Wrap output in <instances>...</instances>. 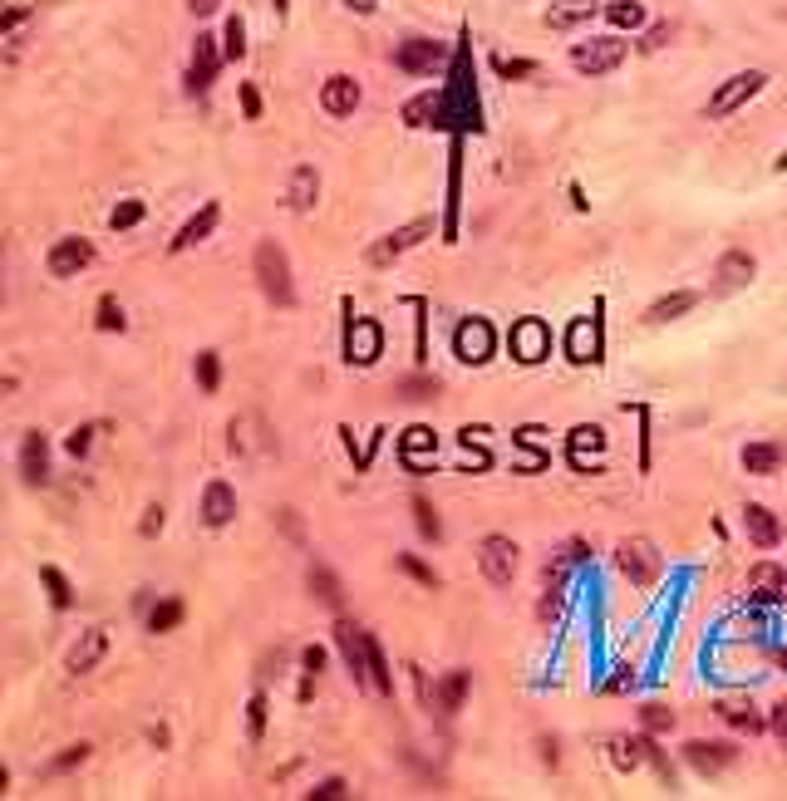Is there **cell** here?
<instances>
[{
    "mask_svg": "<svg viewBox=\"0 0 787 801\" xmlns=\"http://www.w3.org/2000/svg\"><path fill=\"white\" fill-rule=\"evenodd\" d=\"M276 526H281L291 541H301V536H305V526H301V516H296V512H281V516H276Z\"/></svg>",
    "mask_w": 787,
    "mask_h": 801,
    "instance_id": "680465c9",
    "label": "cell"
},
{
    "mask_svg": "<svg viewBox=\"0 0 787 801\" xmlns=\"http://www.w3.org/2000/svg\"><path fill=\"white\" fill-rule=\"evenodd\" d=\"M79 762H89V743H74V747H64L60 757L45 767V777H60V772H74Z\"/></svg>",
    "mask_w": 787,
    "mask_h": 801,
    "instance_id": "74e56055",
    "label": "cell"
},
{
    "mask_svg": "<svg viewBox=\"0 0 787 801\" xmlns=\"http://www.w3.org/2000/svg\"><path fill=\"white\" fill-rule=\"evenodd\" d=\"M542 762L546 767H556V762H561V747L551 743V738H542Z\"/></svg>",
    "mask_w": 787,
    "mask_h": 801,
    "instance_id": "be15d7a7",
    "label": "cell"
},
{
    "mask_svg": "<svg viewBox=\"0 0 787 801\" xmlns=\"http://www.w3.org/2000/svg\"><path fill=\"white\" fill-rule=\"evenodd\" d=\"M222 55H227V59H242L246 55V25H242V15H232V20H227V30H222Z\"/></svg>",
    "mask_w": 787,
    "mask_h": 801,
    "instance_id": "d590c367",
    "label": "cell"
},
{
    "mask_svg": "<svg viewBox=\"0 0 787 801\" xmlns=\"http://www.w3.org/2000/svg\"><path fill=\"white\" fill-rule=\"evenodd\" d=\"M684 762L699 772V777H719V772H728L733 762H738V752H733V743H684Z\"/></svg>",
    "mask_w": 787,
    "mask_h": 801,
    "instance_id": "7c38bea8",
    "label": "cell"
},
{
    "mask_svg": "<svg viewBox=\"0 0 787 801\" xmlns=\"http://www.w3.org/2000/svg\"><path fill=\"white\" fill-rule=\"evenodd\" d=\"M468 669H453L448 679H443V688H438V718H453L458 708H463V698H468Z\"/></svg>",
    "mask_w": 787,
    "mask_h": 801,
    "instance_id": "f546056e",
    "label": "cell"
},
{
    "mask_svg": "<svg viewBox=\"0 0 787 801\" xmlns=\"http://www.w3.org/2000/svg\"><path fill=\"white\" fill-rule=\"evenodd\" d=\"M556 561H561V566H581V561H586V541H566V546L556 551Z\"/></svg>",
    "mask_w": 787,
    "mask_h": 801,
    "instance_id": "f5cc1de1",
    "label": "cell"
},
{
    "mask_svg": "<svg viewBox=\"0 0 787 801\" xmlns=\"http://www.w3.org/2000/svg\"><path fill=\"white\" fill-rule=\"evenodd\" d=\"M320 109H325L330 118H350L355 109H360V79L330 74V79L320 84Z\"/></svg>",
    "mask_w": 787,
    "mask_h": 801,
    "instance_id": "8fae6325",
    "label": "cell"
},
{
    "mask_svg": "<svg viewBox=\"0 0 787 801\" xmlns=\"http://www.w3.org/2000/svg\"><path fill=\"white\" fill-rule=\"evenodd\" d=\"M399 571H404V575H414L419 585H438V575L428 571V566L419 561V556H399Z\"/></svg>",
    "mask_w": 787,
    "mask_h": 801,
    "instance_id": "7dc6e473",
    "label": "cell"
},
{
    "mask_svg": "<svg viewBox=\"0 0 787 801\" xmlns=\"http://www.w3.org/2000/svg\"><path fill=\"white\" fill-rule=\"evenodd\" d=\"M719 718H724L733 733H753V738H758V733L768 728V723H763V718H758L753 708H743V703H724V708H719Z\"/></svg>",
    "mask_w": 787,
    "mask_h": 801,
    "instance_id": "d6a6232c",
    "label": "cell"
},
{
    "mask_svg": "<svg viewBox=\"0 0 787 801\" xmlns=\"http://www.w3.org/2000/svg\"><path fill=\"white\" fill-rule=\"evenodd\" d=\"M783 458H787V448L783 443H773V438H768V443H748V448H743V467H748L753 477H773V472L783 467Z\"/></svg>",
    "mask_w": 787,
    "mask_h": 801,
    "instance_id": "cb8c5ba5",
    "label": "cell"
},
{
    "mask_svg": "<svg viewBox=\"0 0 787 801\" xmlns=\"http://www.w3.org/2000/svg\"><path fill=\"white\" fill-rule=\"evenodd\" d=\"M561 605H566V600H561V585H556V590H546V600H542V620L546 625L561 615Z\"/></svg>",
    "mask_w": 787,
    "mask_h": 801,
    "instance_id": "6f0895ef",
    "label": "cell"
},
{
    "mask_svg": "<svg viewBox=\"0 0 787 801\" xmlns=\"http://www.w3.org/2000/svg\"><path fill=\"white\" fill-rule=\"evenodd\" d=\"M596 10H606V5H601V0H556V5L546 10V25H551V30H571V25L591 20Z\"/></svg>",
    "mask_w": 787,
    "mask_h": 801,
    "instance_id": "d4e9b609",
    "label": "cell"
},
{
    "mask_svg": "<svg viewBox=\"0 0 787 801\" xmlns=\"http://www.w3.org/2000/svg\"><path fill=\"white\" fill-rule=\"evenodd\" d=\"M694 300H699L694 290H669V295H660V300L645 310V320H650V325H669V320L689 315V310H694Z\"/></svg>",
    "mask_w": 787,
    "mask_h": 801,
    "instance_id": "83f0119b",
    "label": "cell"
},
{
    "mask_svg": "<svg viewBox=\"0 0 787 801\" xmlns=\"http://www.w3.org/2000/svg\"><path fill=\"white\" fill-rule=\"evenodd\" d=\"M763 84H768V74H763V69H738L733 79H724V84L714 89V99L704 104V114L728 118L733 109H743L748 99H758V94H763Z\"/></svg>",
    "mask_w": 787,
    "mask_h": 801,
    "instance_id": "7a4b0ae2",
    "label": "cell"
},
{
    "mask_svg": "<svg viewBox=\"0 0 787 801\" xmlns=\"http://www.w3.org/2000/svg\"><path fill=\"white\" fill-rule=\"evenodd\" d=\"M242 109H246V118H256V114H261V94H256L251 84H242Z\"/></svg>",
    "mask_w": 787,
    "mask_h": 801,
    "instance_id": "94428289",
    "label": "cell"
},
{
    "mask_svg": "<svg viewBox=\"0 0 787 801\" xmlns=\"http://www.w3.org/2000/svg\"><path fill=\"white\" fill-rule=\"evenodd\" d=\"M497 64V74H507V79H522V74H532V64L527 59H492Z\"/></svg>",
    "mask_w": 787,
    "mask_h": 801,
    "instance_id": "11a10c76",
    "label": "cell"
},
{
    "mask_svg": "<svg viewBox=\"0 0 787 801\" xmlns=\"http://www.w3.org/2000/svg\"><path fill=\"white\" fill-rule=\"evenodd\" d=\"M266 713H271V708H266V698L256 693V698L246 703V738H251V743H256V738L266 733Z\"/></svg>",
    "mask_w": 787,
    "mask_h": 801,
    "instance_id": "f35d334b",
    "label": "cell"
},
{
    "mask_svg": "<svg viewBox=\"0 0 787 801\" xmlns=\"http://www.w3.org/2000/svg\"><path fill=\"white\" fill-rule=\"evenodd\" d=\"M202 526H212V531H222L232 516H237V492L227 487V482H207L202 487Z\"/></svg>",
    "mask_w": 787,
    "mask_h": 801,
    "instance_id": "e0dca14e",
    "label": "cell"
},
{
    "mask_svg": "<svg viewBox=\"0 0 787 801\" xmlns=\"http://www.w3.org/2000/svg\"><path fill=\"white\" fill-rule=\"evenodd\" d=\"M606 747H610V762H615L620 772H635V767L645 762V738H625V733H620V738H610Z\"/></svg>",
    "mask_w": 787,
    "mask_h": 801,
    "instance_id": "4dcf8cb0",
    "label": "cell"
},
{
    "mask_svg": "<svg viewBox=\"0 0 787 801\" xmlns=\"http://www.w3.org/2000/svg\"><path fill=\"white\" fill-rule=\"evenodd\" d=\"M399 399H438V379H404Z\"/></svg>",
    "mask_w": 787,
    "mask_h": 801,
    "instance_id": "b9f144b4",
    "label": "cell"
},
{
    "mask_svg": "<svg viewBox=\"0 0 787 801\" xmlns=\"http://www.w3.org/2000/svg\"><path fill=\"white\" fill-rule=\"evenodd\" d=\"M222 40H212V35H202L197 40V50H192V69H187V89L192 94H207V84H212V74H217V64H222Z\"/></svg>",
    "mask_w": 787,
    "mask_h": 801,
    "instance_id": "2e32d148",
    "label": "cell"
},
{
    "mask_svg": "<svg viewBox=\"0 0 787 801\" xmlns=\"http://www.w3.org/2000/svg\"><path fill=\"white\" fill-rule=\"evenodd\" d=\"M546 344H551V335H546L542 320H517V325H512V354H517L522 364L546 359Z\"/></svg>",
    "mask_w": 787,
    "mask_h": 801,
    "instance_id": "44dd1931",
    "label": "cell"
},
{
    "mask_svg": "<svg viewBox=\"0 0 787 801\" xmlns=\"http://www.w3.org/2000/svg\"><path fill=\"white\" fill-rule=\"evenodd\" d=\"M178 620H182V600H163V605H153V615H148V630H153V634H168V630H178Z\"/></svg>",
    "mask_w": 787,
    "mask_h": 801,
    "instance_id": "e575fe53",
    "label": "cell"
},
{
    "mask_svg": "<svg viewBox=\"0 0 787 801\" xmlns=\"http://www.w3.org/2000/svg\"><path fill=\"white\" fill-rule=\"evenodd\" d=\"M109 654V634L104 630H89L69 654H64V674H74V679H84V674H94L99 669V659Z\"/></svg>",
    "mask_w": 787,
    "mask_h": 801,
    "instance_id": "4fadbf2b",
    "label": "cell"
},
{
    "mask_svg": "<svg viewBox=\"0 0 787 801\" xmlns=\"http://www.w3.org/2000/svg\"><path fill=\"white\" fill-rule=\"evenodd\" d=\"M335 797H345V782H340V777H330V782H320V787L310 792V801H335Z\"/></svg>",
    "mask_w": 787,
    "mask_h": 801,
    "instance_id": "9f6ffc18",
    "label": "cell"
},
{
    "mask_svg": "<svg viewBox=\"0 0 787 801\" xmlns=\"http://www.w3.org/2000/svg\"><path fill=\"white\" fill-rule=\"evenodd\" d=\"M20 477H25L30 487H45V482H50V443H45V433H25V438H20Z\"/></svg>",
    "mask_w": 787,
    "mask_h": 801,
    "instance_id": "9a60e30c",
    "label": "cell"
},
{
    "mask_svg": "<svg viewBox=\"0 0 787 801\" xmlns=\"http://www.w3.org/2000/svg\"><path fill=\"white\" fill-rule=\"evenodd\" d=\"M640 728L660 738V733H669V728H674V713H669V708H660V703H645V708H640Z\"/></svg>",
    "mask_w": 787,
    "mask_h": 801,
    "instance_id": "8d00e7d4",
    "label": "cell"
},
{
    "mask_svg": "<svg viewBox=\"0 0 787 801\" xmlns=\"http://www.w3.org/2000/svg\"><path fill=\"white\" fill-rule=\"evenodd\" d=\"M424 236H433V222L428 217H419V222H409V227L389 231V236H379L374 246H369V266H389V261H399L404 251H414Z\"/></svg>",
    "mask_w": 787,
    "mask_h": 801,
    "instance_id": "5b68a950",
    "label": "cell"
},
{
    "mask_svg": "<svg viewBox=\"0 0 787 801\" xmlns=\"http://www.w3.org/2000/svg\"><path fill=\"white\" fill-rule=\"evenodd\" d=\"M89 448H94V428H74V433H69V453H74V458H84Z\"/></svg>",
    "mask_w": 787,
    "mask_h": 801,
    "instance_id": "816d5d0a",
    "label": "cell"
},
{
    "mask_svg": "<svg viewBox=\"0 0 787 801\" xmlns=\"http://www.w3.org/2000/svg\"><path fill=\"white\" fill-rule=\"evenodd\" d=\"M301 664H305V679H320V674H325V649L310 644V649L301 654Z\"/></svg>",
    "mask_w": 787,
    "mask_h": 801,
    "instance_id": "681fc988",
    "label": "cell"
},
{
    "mask_svg": "<svg viewBox=\"0 0 787 801\" xmlns=\"http://www.w3.org/2000/svg\"><path fill=\"white\" fill-rule=\"evenodd\" d=\"M748 590H753V600H787V571L773 566V561H763L753 571V580H748Z\"/></svg>",
    "mask_w": 787,
    "mask_h": 801,
    "instance_id": "f1b7e54d",
    "label": "cell"
},
{
    "mask_svg": "<svg viewBox=\"0 0 787 801\" xmlns=\"http://www.w3.org/2000/svg\"><path fill=\"white\" fill-rule=\"evenodd\" d=\"M40 580H45V590H50V605H55V610H69V605H74V590H69L64 571L45 566V571H40Z\"/></svg>",
    "mask_w": 787,
    "mask_h": 801,
    "instance_id": "836d02e7",
    "label": "cell"
},
{
    "mask_svg": "<svg viewBox=\"0 0 787 801\" xmlns=\"http://www.w3.org/2000/svg\"><path fill=\"white\" fill-rule=\"evenodd\" d=\"M143 222V202H123V207H114V217H109V227L123 231V227H138Z\"/></svg>",
    "mask_w": 787,
    "mask_h": 801,
    "instance_id": "7bdbcfd3",
    "label": "cell"
},
{
    "mask_svg": "<svg viewBox=\"0 0 787 801\" xmlns=\"http://www.w3.org/2000/svg\"><path fill=\"white\" fill-rule=\"evenodd\" d=\"M271 5H276V15H286V0H271Z\"/></svg>",
    "mask_w": 787,
    "mask_h": 801,
    "instance_id": "003e7915",
    "label": "cell"
},
{
    "mask_svg": "<svg viewBox=\"0 0 787 801\" xmlns=\"http://www.w3.org/2000/svg\"><path fill=\"white\" fill-rule=\"evenodd\" d=\"M625 50L630 45L620 35H596V40L571 45V64H576V74H610V69L625 64Z\"/></svg>",
    "mask_w": 787,
    "mask_h": 801,
    "instance_id": "3957f363",
    "label": "cell"
},
{
    "mask_svg": "<svg viewBox=\"0 0 787 801\" xmlns=\"http://www.w3.org/2000/svg\"><path fill=\"white\" fill-rule=\"evenodd\" d=\"M414 516H419V531H424L428 541L443 536V526H438V516H433V507H428V497H414Z\"/></svg>",
    "mask_w": 787,
    "mask_h": 801,
    "instance_id": "60d3db41",
    "label": "cell"
},
{
    "mask_svg": "<svg viewBox=\"0 0 787 801\" xmlns=\"http://www.w3.org/2000/svg\"><path fill=\"white\" fill-rule=\"evenodd\" d=\"M256 281L266 290V300H276V305H291V300H296L291 261H286V251H281L276 241H261V246H256Z\"/></svg>",
    "mask_w": 787,
    "mask_h": 801,
    "instance_id": "6da1fadb",
    "label": "cell"
},
{
    "mask_svg": "<svg viewBox=\"0 0 787 801\" xmlns=\"http://www.w3.org/2000/svg\"><path fill=\"white\" fill-rule=\"evenodd\" d=\"M630 684H635V679H630V669H620V674H615V679L606 684V693H625Z\"/></svg>",
    "mask_w": 787,
    "mask_h": 801,
    "instance_id": "6125c7cd",
    "label": "cell"
},
{
    "mask_svg": "<svg viewBox=\"0 0 787 801\" xmlns=\"http://www.w3.org/2000/svg\"><path fill=\"white\" fill-rule=\"evenodd\" d=\"M566 354H571L576 364H591V359H601V330H596V320H576V325H571Z\"/></svg>",
    "mask_w": 787,
    "mask_h": 801,
    "instance_id": "484cf974",
    "label": "cell"
},
{
    "mask_svg": "<svg viewBox=\"0 0 787 801\" xmlns=\"http://www.w3.org/2000/svg\"><path fill=\"white\" fill-rule=\"evenodd\" d=\"M187 10H192L197 20H207V15H217V10H222V0H187Z\"/></svg>",
    "mask_w": 787,
    "mask_h": 801,
    "instance_id": "91938a15",
    "label": "cell"
},
{
    "mask_svg": "<svg viewBox=\"0 0 787 801\" xmlns=\"http://www.w3.org/2000/svg\"><path fill=\"white\" fill-rule=\"evenodd\" d=\"M197 384H202L207 394L222 384V364H217V354H197Z\"/></svg>",
    "mask_w": 787,
    "mask_h": 801,
    "instance_id": "ab89813d",
    "label": "cell"
},
{
    "mask_svg": "<svg viewBox=\"0 0 787 801\" xmlns=\"http://www.w3.org/2000/svg\"><path fill=\"white\" fill-rule=\"evenodd\" d=\"M404 123H414V128H448V99H443V89H428L419 99H409V104H404Z\"/></svg>",
    "mask_w": 787,
    "mask_h": 801,
    "instance_id": "d6986e66",
    "label": "cell"
},
{
    "mask_svg": "<svg viewBox=\"0 0 787 801\" xmlns=\"http://www.w3.org/2000/svg\"><path fill=\"white\" fill-rule=\"evenodd\" d=\"M305 585H310V595H315L320 605H330V610H340V605H345V585H340V575L330 571V566H310Z\"/></svg>",
    "mask_w": 787,
    "mask_h": 801,
    "instance_id": "4316f807",
    "label": "cell"
},
{
    "mask_svg": "<svg viewBox=\"0 0 787 801\" xmlns=\"http://www.w3.org/2000/svg\"><path fill=\"white\" fill-rule=\"evenodd\" d=\"M345 10H355V15H374V10H379V0H345Z\"/></svg>",
    "mask_w": 787,
    "mask_h": 801,
    "instance_id": "e7e4bbea",
    "label": "cell"
},
{
    "mask_svg": "<svg viewBox=\"0 0 787 801\" xmlns=\"http://www.w3.org/2000/svg\"><path fill=\"white\" fill-rule=\"evenodd\" d=\"M394 64L404 74H438L448 64V45H438V40H404L394 50Z\"/></svg>",
    "mask_w": 787,
    "mask_h": 801,
    "instance_id": "52a82bcc",
    "label": "cell"
},
{
    "mask_svg": "<svg viewBox=\"0 0 787 801\" xmlns=\"http://www.w3.org/2000/svg\"><path fill=\"white\" fill-rule=\"evenodd\" d=\"M335 644H340L355 684H369V634H364L355 620H335Z\"/></svg>",
    "mask_w": 787,
    "mask_h": 801,
    "instance_id": "ba28073f",
    "label": "cell"
},
{
    "mask_svg": "<svg viewBox=\"0 0 787 801\" xmlns=\"http://www.w3.org/2000/svg\"><path fill=\"white\" fill-rule=\"evenodd\" d=\"M768 728H773V738L787 747V698H778V708L768 713Z\"/></svg>",
    "mask_w": 787,
    "mask_h": 801,
    "instance_id": "f907efd6",
    "label": "cell"
},
{
    "mask_svg": "<svg viewBox=\"0 0 787 801\" xmlns=\"http://www.w3.org/2000/svg\"><path fill=\"white\" fill-rule=\"evenodd\" d=\"M414 674V688H419V703H424L428 713H438V693H433V684H428V674L424 669H409Z\"/></svg>",
    "mask_w": 787,
    "mask_h": 801,
    "instance_id": "c3c4849f",
    "label": "cell"
},
{
    "mask_svg": "<svg viewBox=\"0 0 787 801\" xmlns=\"http://www.w3.org/2000/svg\"><path fill=\"white\" fill-rule=\"evenodd\" d=\"M758 276V261L748 256V251H724L719 256V266H714V295H733V290H743L748 281Z\"/></svg>",
    "mask_w": 787,
    "mask_h": 801,
    "instance_id": "9c48e42d",
    "label": "cell"
},
{
    "mask_svg": "<svg viewBox=\"0 0 787 801\" xmlns=\"http://www.w3.org/2000/svg\"><path fill=\"white\" fill-rule=\"evenodd\" d=\"M743 531H748V541L758 546V551H773L778 541H783V521L768 512V507H743Z\"/></svg>",
    "mask_w": 787,
    "mask_h": 801,
    "instance_id": "ffe728a7",
    "label": "cell"
},
{
    "mask_svg": "<svg viewBox=\"0 0 787 801\" xmlns=\"http://www.w3.org/2000/svg\"><path fill=\"white\" fill-rule=\"evenodd\" d=\"M315 202H320V172L310 168V163H296L291 177H286V207L291 212H310Z\"/></svg>",
    "mask_w": 787,
    "mask_h": 801,
    "instance_id": "ac0fdd59",
    "label": "cell"
},
{
    "mask_svg": "<svg viewBox=\"0 0 787 801\" xmlns=\"http://www.w3.org/2000/svg\"><path fill=\"white\" fill-rule=\"evenodd\" d=\"M433 443V433L428 428H409V438H404V448H409V462L414 467H424V448Z\"/></svg>",
    "mask_w": 787,
    "mask_h": 801,
    "instance_id": "ee69618b",
    "label": "cell"
},
{
    "mask_svg": "<svg viewBox=\"0 0 787 801\" xmlns=\"http://www.w3.org/2000/svg\"><path fill=\"white\" fill-rule=\"evenodd\" d=\"M606 20L615 30H640V25H645V5H640V0H610Z\"/></svg>",
    "mask_w": 787,
    "mask_h": 801,
    "instance_id": "1f68e13d",
    "label": "cell"
},
{
    "mask_svg": "<svg viewBox=\"0 0 787 801\" xmlns=\"http://www.w3.org/2000/svg\"><path fill=\"white\" fill-rule=\"evenodd\" d=\"M138 531H143V536H158V531H163V507H158V502H153V507L143 512V521H138Z\"/></svg>",
    "mask_w": 787,
    "mask_h": 801,
    "instance_id": "db71d44e",
    "label": "cell"
},
{
    "mask_svg": "<svg viewBox=\"0 0 787 801\" xmlns=\"http://www.w3.org/2000/svg\"><path fill=\"white\" fill-rule=\"evenodd\" d=\"M345 359H350V364H374V359H379V325H374V320H355V325H350Z\"/></svg>",
    "mask_w": 787,
    "mask_h": 801,
    "instance_id": "603a6c76",
    "label": "cell"
},
{
    "mask_svg": "<svg viewBox=\"0 0 787 801\" xmlns=\"http://www.w3.org/2000/svg\"><path fill=\"white\" fill-rule=\"evenodd\" d=\"M217 222H222V207H217V202H202V212H197V217H192V222H187V227H182L178 236L168 241V251H192L197 241H207V236H212V227H217Z\"/></svg>",
    "mask_w": 787,
    "mask_h": 801,
    "instance_id": "7402d4cb",
    "label": "cell"
},
{
    "mask_svg": "<svg viewBox=\"0 0 787 801\" xmlns=\"http://www.w3.org/2000/svg\"><path fill=\"white\" fill-rule=\"evenodd\" d=\"M478 566H483V575L492 585H512L517 580V546L507 536H487L483 546H478Z\"/></svg>",
    "mask_w": 787,
    "mask_h": 801,
    "instance_id": "8992f818",
    "label": "cell"
},
{
    "mask_svg": "<svg viewBox=\"0 0 787 801\" xmlns=\"http://www.w3.org/2000/svg\"><path fill=\"white\" fill-rule=\"evenodd\" d=\"M615 566H620L625 580H635V585H655V575H660V551H655L645 536H630V541H620Z\"/></svg>",
    "mask_w": 787,
    "mask_h": 801,
    "instance_id": "277c9868",
    "label": "cell"
},
{
    "mask_svg": "<svg viewBox=\"0 0 787 801\" xmlns=\"http://www.w3.org/2000/svg\"><path fill=\"white\" fill-rule=\"evenodd\" d=\"M773 172H787V153H778V163H773Z\"/></svg>",
    "mask_w": 787,
    "mask_h": 801,
    "instance_id": "03108f58",
    "label": "cell"
},
{
    "mask_svg": "<svg viewBox=\"0 0 787 801\" xmlns=\"http://www.w3.org/2000/svg\"><path fill=\"white\" fill-rule=\"evenodd\" d=\"M674 35V25H655V30H645V40L635 45L640 55H655V50H665V40Z\"/></svg>",
    "mask_w": 787,
    "mask_h": 801,
    "instance_id": "bcb514c9",
    "label": "cell"
},
{
    "mask_svg": "<svg viewBox=\"0 0 787 801\" xmlns=\"http://www.w3.org/2000/svg\"><path fill=\"white\" fill-rule=\"evenodd\" d=\"M99 330H123V310H119V300H114V295H104V300H99Z\"/></svg>",
    "mask_w": 787,
    "mask_h": 801,
    "instance_id": "f6af8a7d",
    "label": "cell"
},
{
    "mask_svg": "<svg viewBox=\"0 0 787 801\" xmlns=\"http://www.w3.org/2000/svg\"><path fill=\"white\" fill-rule=\"evenodd\" d=\"M492 344H497V335H492L487 320H463L458 335H453V349H458L463 364H487V359H492Z\"/></svg>",
    "mask_w": 787,
    "mask_h": 801,
    "instance_id": "30bf717a",
    "label": "cell"
},
{
    "mask_svg": "<svg viewBox=\"0 0 787 801\" xmlns=\"http://www.w3.org/2000/svg\"><path fill=\"white\" fill-rule=\"evenodd\" d=\"M89 261H94V246L84 236H60L50 246V276H79Z\"/></svg>",
    "mask_w": 787,
    "mask_h": 801,
    "instance_id": "5bb4252c",
    "label": "cell"
}]
</instances>
